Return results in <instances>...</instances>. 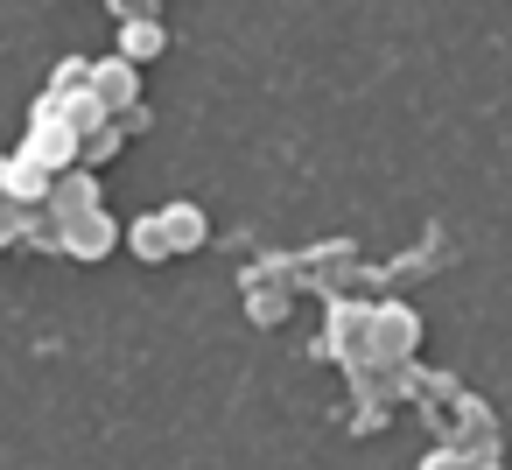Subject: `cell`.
<instances>
[{
	"mask_svg": "<svg viewBox=\"0 0 512 470\" xmlns=\"http://www.w3.org/2000/svg\"><path fill=\"white\" fill-rule=\"evenodd\" d=\"M92 99L120 120V113H134L141 106V64L134 57H106V64H92Z\"/></svg>",
	"mask_w": 512,
	"mask_h": 470,
	"instance_id": "6da1fadb",
	"label": "cell"
},
{
	"mask_svg": "<svg viewBox=\"0 0 512 470\" xmlns=\"http://www.w3.org/2000/svg\"><path fill=\"white\" fill-rule=\"evenodd\" d=\"M22 155H36L43 169H71V162H85V134L71 127V120H36L29 127V141H22Z\"/></svg>",
	"mask_w": 512,
	"mask_h": 470,
	"instance_id": "7a4b0ae2",
	"label": "cell"
},
{
	"mask_svg": "<svg viewBox=\"0 0 512 470\" xmlns=\"http://www.w3.org/2000/svg\"><path fill=\"white\" fill-rule=\"evenodd\" d=\"M57 239H64L71 260H106V253H113V218H106V211H78V218L57 225Z\"/></svg>",
	"mask_w": 512,
	"mask_h": 470,
	"instance_id": "3957f363",
	"label": "cell"
},
{
	"mask_svg": "<svg viewBox=\"0 0 512 470\" xmlns=\"http://www.w3.org/2000/svg\"><path fill=\"white\" fill-rule=\"evenodd\" d=\"M421 344V323L407 309H372V358H407Z\"/></svg>",
	"mask_w": 512,
	"mask_h": 470,
	"instance_id": "277c9868",
	"label": "cell"
},
{
	"mask_svg": "<svg viewBox=\"0 0 512 470\" xmlns=\"http://www.w3.org/2000/svg\"><path fill=\"white\" fill-rule=\"evenodd\" d=\"M169 50V29H162V15H127L120 22V57H134V64H155Z\"/></svg>",
	"mask_w": 512,
	"mask_h": 470,
	"instance_id": "5b68a950",
	"label": "cell"
},
{
	"mask_svg": "<svg viewBox=\"0 0 512 470\" xmlns=\"http://www.w3.org/2000/svg\"><path fill=\"white\" fill-rule=\"evenodd\" d=\"M57 190V169H43L36 155H8V197L15 204H50Z\"/></svg>",
	"mask_w": 512,
	"mask_h": 470,
	"instance_id": "8992f818",
	"label": "cell"
},
{
	"mask_svg": "<svg viewBox=\"0 0 512 470\" xmlns=\"http://www.w3.org/2000/svg\"><path fill=\"white\" fill-rule=\"evenodd\" d=\"M127 246H134V260H148V267H162V260L176 253V239H169V218H162V211H148V218H134V225H127Z\"/></svg>",
	"mask_w": 512,
	"mask_h": 470,
	"instance_id": "52a82bcc",
	"label": "cell"
},
{
	"mask_svg": "<svg viewBox=\"0 0 512 470\" xmlns=\"http://www.w3.org/2000/svg\"><path fill=\"white\" fill-rule=\"evenodd\" d=\"M162 218H169V239H176V253H197V246L211 239V218H204L197 204H169Z\"/></svg>",
	"mask_w": 512,
	"mask_h": 470,
	"instance_id": "ba28073f",
	"label": "cell"
},
{
	"mask_svg": "<svg viewBox=\"0 0 512 470\" xmlns=\"http://www.w3.org/2000/svg\"><path fill=\"white\" fill-rule=\"evenodd\" d=\"M99 183L92 176H57V190H50V204H57V218H78V211H99V197H92Z\"/></svg>",
	"mask_w": 512,
	"mask_h": 470,
	"instance_id": "9c48e42d",
	"label": "cell"
},
{
	"mask_svg": "<svg viewBox=\"0 0 512 470\" xmlns=\"http://www.w3.org/2000/svg\"><path fill=\"white\" fill-rule=\"evenodd\" d=\"M50 85H57V92H92V57H64V64L50 71Z\"/></svg>",
	"mask_w": 512,
	"mask_h": 470,
	"instance_id": "30bf717a",
	"label": "cell"
},
{
	"mask_svg": "<svg viewBox=\"0 0 512 470\" xmlns=\"http://www.w3.org/2000/svg\"><path fill=\"white\" fill-rule=\"evenodd\" d=\"M15 239H22V204L0 197V246H15Z\"/></svg>",
	"mask_w": 512,
	"mask_h": 470,
	"instance_id": "8fae6325",
	"label": "cell"
},
{
	"mask_svg": "<svg viewBox=\"0 0 512 470\" xmlns=\"http://www.w3.org/2000/svg\"><path fill=\"white\" fill-rule=\"evenodd\" d=\"M113 15L127 22V15H155V0H113Z\"/></svg>",
	"mask_w": 512,
	"mask_h": 470,
	"instance_id": "7c38bea8",
	"label": "cell"
},
{
	"mask_svg": "<svg viewBox=\"0 0 512 470\" xmlns=\"http://www.w3.org/2000/svg\"><path fill=\"white\" fill-rule=\"evenodd\" d=\"M0 197H8V155H0Z\"/></svg>",
	"mask_w": 512,
	"mask_h": 470,
	"instance_id": "4fadbf2b",
	"label": "cell"
}]
</instances>
